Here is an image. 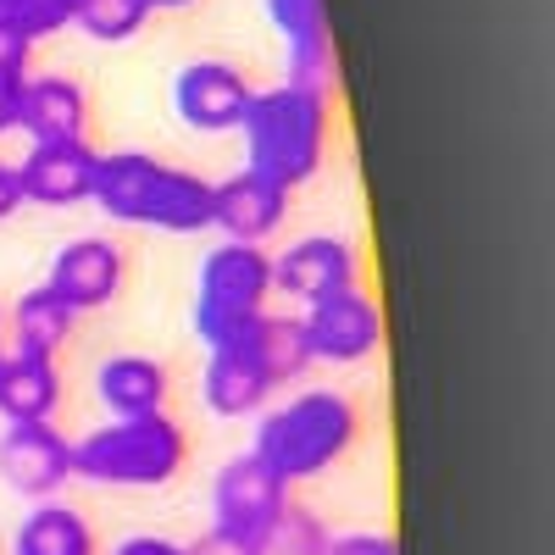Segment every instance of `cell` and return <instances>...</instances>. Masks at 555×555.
<instances>
[{
    "instance_id": "cell-30",
    "label": "cell",
    "mask_w": 555,
    "mask_h": 555,
    "mask_svg": "<svg viewBox=\"0 0 555 555\" xmlns=\"http://www.w3.org/2000/svg\"><path fill=\"white\" fill-rule=\"evenodd\" d=\"M17 128V89H0V133Z\"/></svg>"
},
{
    "instance_id": "cell-4",
    "label": "cell",
    "mask_w": 555,
    "mask_h": 555,
    "mask_svg": "<svg viewBox=\"0 0 555 555\" xmlns=\"http://www.w3.org/2000/svg\"><path fill=\"white\" fill-rule=\"evenodd\" d=\"M183 461H190V439L167 411L145 416H112L106 428L83 434L73 444V478L106 483V489H167Z\"/></svg>"
},
{
    "instance_id": "cell-6",
    "label": "cell",
    "mask_w": 555,
    "mask_h": 555,
    "mask_svg": "<svg viewBox=\"0 0 555 555\" xmlns=\"http://www.w3.org/2000/svg\"><path fill=\"white\" fill-rule=\"evenodd\" d=\"M300 328H306L311 361L356 366V361H366V356L384 345V311L373 306V295L345 289V295H328V300L306 306Z\"/></svg>"
},
{
    "instance_id": "cell-16",
    "label": "cell",
    "mask_w": 555,
    "mask_h": 555,
    "mask_svg": "<svg viewBox=\"0 0 555 555\" xmlns=\"http://www.w3.org/2000/svg\"><path fill=\"white\" fill-rule=\"evenodd\" d=\"M89 122V95L73 78H23L17 83V128L44 145V139H83Z\"/></svg>"
},
{
    "instance_id": "cell-17",
    "label": "cell",
    "mask_w": 555,
    "mask_h": 555,
    "mask_svg": "<svg viewBox=\"0 0 555 555\" xmlns=\"http://www.w3.org/2000/svg\"><path fill=\"white\" fill-rule=\"evenodd\" d=\"M56 405H62L56 356H39V350L0 356V416L7 423H51Z\"/></svg>"
},
{
    "instance_id": "cell-2",
    "label": "cell",
    "mask_w": 555,
    "mask_h": 555,
    "mask_svg": "<svg viewBox=\"0 0 555 555\" xmlns=\"http://www.w3.org/2000/svg\"><path fill=\"white\" fill-rule=\"evenodd\" d=\"M89 206H101L112 222L156 228V234H201L211 228V183L145 151H112L95 167Z\"/></svg>"
},
{
    "instance_id": "cell-11",
    "label": "cell",
    "mask_w": 555,
    "mask_h": 555,
    "mask_svg": "<svg viewBox=\"0 0 555 555\" xmlns=\"http://www.w3.org/2000/svg\"><path fill=\"white\" fill-rule=\"evenodd\" d=\"M122 278H128V256L117 240H101V234H83V240H67L56 256H51V284L73 311H101L122 295Z\"/></svg>"
},
{
    "instance_id": "cell-7",
    "label": "cell",
    "mask_w": 555,
    "mask_h": 555,
    "mask_svg": "<svg viewBox=\"0 0 555 555\" xmlns=\"http://www.w3.org/2000/svg\"><path fill=\"white\" fill-rule=\"evenodd\" d=\"M95 167H101V151H89L83 139H44V145H28V156L12 172L28 206L67 211V206H89Z\"/></svg>"
},
{
    "instance_id": "cell-25",
    "label": "cell",
    "mask_w": 555,
    "mask_h": 555,
    "mask_svg": "<svg viewBox=\"0 0 555 555\" xmlns=\"http://www.w3.org/2000/svg\"><path fill=\"white\" fill-rule=\"evenodd\" d=\"M28 67H34V39L12 17H0V89H17Z\"/></svg>"
},
{
    "instance_id": "cell-18",
    "label": "cell",
    "mask_w": 555,
    "mask_h": 555,
    "mask_svg": "<svg viewBox=\"0 0 555 555\" xmlns=\"http://www.w3.org/2000/svg\"><path fill=\"white\" fill-rule=\"evenodd\" d=\"M167 366L151 356H112L95 366V400L106 405V416H145V411H167Z\"/></svg>"
},
{
    "instance_id": "cell-8",
    "label": "cell",
    "mask_w": 555,
    "mask_h": 555,
    "mask_svg": "<svg viewBox=\"0 0 555 555\" xmlns=\"http://www.w3.org/2000/svg\"><path fill=\"white\" fill-rule=\"evenodd\" d=\"M73 478V444L56 423H7L0 434V483L23 500H56Z\"/></svg>"
},
{
    "instance_id": "cell-3",
    "label": "cell",
    "mask_w": 555,
    "mask_h": 555,
    "mask_svg": "<svg viewBox=\"0 0 555 555\" xmlns=\"http://www.w3.org/2000/svg\"><path fill=\"white\" fill-rule=\"evenodd\" d=\"M356 434H361V411H356L350 395H339V389H306V395H295L284 405L261 411L250 455L289 489V483L322 478L334 461H345Z\"/></svg>"
},
{
    "instance_id": "cell-13",
    "label": "cell",
    "mask_w": 555,
    "mask_h": 555,
    "mask_svg": "<svg viewBox=\"0 0 555 555\" xmlns=\"http://www.w3.org/2000/svg\"><path fill=\"white\" fill-rule=\"evenodd\" d=\"M289 217V190L272 183L250 167H240L234 178L211 183V228H222L228 240L240 245H261L267 234H278Z\"/></svg>"
},
{
    "instance_id": "cell-15",
    "label": "cell",
    "mask_w": 555,
    "mask_h": 555,
    "mask_svg": "<svg viewBox=\"0 0 555 555\" xmlns=\"http://www.w3.org/2000/svg\"><path fill=\"white\" fill-rule=\"evenodd\" d=\"M272 373L245 350V345H217L206 350V373H201V400L211 416H261L272 400Z\"/></svg>"
},
{
    "instance_id": "cell-9",
    "label": "cell",
    "mask_w": 555,
    "mask_h": 555,
    "mask_svg": "<svg viewBox=\"0 0 555 555\" xmlns=\"http://www.w3.org/2000/svg\"><path fill=\"white\" fill-rule=\"evenodd\" d=\"M284 505H289V489L278 483V478L261 467V461L245 450V455H234V461H228V467L217 473V489H211L217 522H211V528L261 544L267 528H272V517L284 512Z\"/></svg>"
},
{
    "instance_id": "cell-12",
    "label": "cell",
    "mask_w": 555,
    "mask_h": 555,
    "mask_svg": "<svg viewBox=\"0 0 555 555\" xmlns=\"http://www.w3.org/2000/svg\"><path fill=\"white\" fill-rule=\"evenodd\" d=\"M272 289L295 295L300 306H317L328 295L356 289V250H350V240H339V234L295 240L284 256L272 261Z\"/></svg>"
},
{
    "instance_id": "cell-27",
    "label": "cell",
    "mask_w": 555,
    "mask_h": 555,
    "mask_svg": "<svg viewBox=\"0 0 555 555\" xmlns=\"http://www.w3.org/2000/svg\"><path fill=\"white\" fill-rule=\"evenodd\" d=\"M183 555H261V544H250V539H234V533L211 528V533H201L195 544H183Z\"/></svg>"
},
{
    "instance_id": "cell-28",
    "label": "cell",
    "mask_w": 555,
    "mask_h": 555,
    "mask_svg": "<svg viewBox=\"0 0 555 555\" xmlns=\"http://www.w3.org/2000/svg\"><path fill=\"white\" fill-rule=\"evenodd\" d=\"M112 555H183V544H172V539H162V533H133V539H122Z\"/></svg>"
},
{
    "instance_id": "cell-5",
    "label": "cell",
    "mask_w": 555,
    "mask_h": 555,
    "mask_svg": "<svg viewBox=\"0 0 555 555\" xmlns=\"http://www.w3.org/2000/svg\"><path fill=\"white\" fill-rule=\"evenodd\" d=\"M272 295V256L261 245L222 240L195 278V334L206 350L228 345L256 311H267Z\"/></svg>"
},
{
    "instance_id": "cell-19",
    "label": "cell",
    "mask_w": 555,
    "mask_h": 555,
    "mask_svg": "<svg viewBox=\"0 0 555 555\" xmlns=\"http://www.w3.org/2000/svg\"><path fill=\"white\" fill-rule=\"evenodd\" d=\"M12 555H101L95 528L62 500H39L12 533Z\"/></svg>"
},
{
    "instance_id": "cell-21",
    "label": "cell",
    "mask_w": 555,
    "mask_h": 555,
    "mask_svg": "<svg viewBox=\"0 0 555 555\" xmlns=\"http://www.w3.org/2000/svg\"><path fill=\"white\" fill-rule=\"evenodd\" d=\"M73 322L78 311L51 289V284H39L28 289L17 306H12V334H17V350H39V356H56L67 339H73Z\"/></svg>"
},
{
    "instance_id": "cell-33",
    "label": "cell",
    "mask_w": 555,
    "mask_h": 555,
    "mask_svg": "<svg viewBox=\"0 0 555 555\" xmlns=\"http://www.w3.org/2000/svg\"><path fill=\"white\" fill-rule=\"evenodd\" d=\"M0 7H7V0H0Z\"/></svg>"
},
{
    "instance_id": "cell-10",
    "label": "cell",
    "mask_w": 555,
    "mask_h": 555,
    "mask_svg": "<svg viewBox=\"0 0 555 555\" xmlns=\"http://www.w3.org/2000/svg\"><path fill=\"white\" fill-rule=\"evenodd\" d=\"M250 78L234 62H190L172 78V106L195 133H234L250 106Z\"/></svg>"
},
{
    "instance_id": "cell-1",
    "label": "cell",
    "mask_w": 555,
    "mask_h": 555,
    "mask_svg": "<svg viewBox=\"0 0 555 555\" xmlns=\"http://www.w3.org/2000/svg\"><path fill=\"white\" fill-rule=\"evenodd\" d=\"M328 89H306V83H272L256 89L245 106V167L284 183L295 195L300 183H311L322 172V156H328Z\"/></svg>"
},
{
    "instance_id": "cell-20",
    "label": "cell",
    "mask_w": 555,
    "mask_h": 555,
    "mask_svg": "<svg viewBox=\"0 0 555 555\" xmlns=\"http://www.w3.org/2000/svg\"><path fill=\"white\" fill-rule=\"evenodd\" d=\"M228 345H245L272 373V384H295L306 366H311V345H306L300 317H267V311H256Z\"/></svg>"
},
{
    "instance_id": "cell-14",
    "label": "cell",
    "mask_w": 555,
    "mask_h": 555,
    "mask_svg": "<svg viewBox=\"0 0 555 555\" xmlns=\"http://www.w3.org/2000/svg\"><path fill=\"white\" fill-rule=\"evenodd\" d=\"M267 17L289 51V83L328 89L334 83V39L322 0H267Z\"/></svg>"
},
{
    "instance_id": "cell-31",
    "label": "cell",
    "mask_w": 555,
    "mask_h": 555,
    "mask_svg": "<svg viewBox=\"0 0 555 555\" xmlns=\"http://www.w3.org/2000/svg\"><path fill=\"white\" fill-rule=\"evenodd\" d=\"M183 7H195V0H151V12H183Z\"/></svg>"
},
{
    "instance_id": "cell-26",
    "label": "cell",
    "mask_w": 555,
    "mask_h": 555,
    "mask_svg": "<svg viewBox=\"0 0 555 555\" xmlns=\"http://www.w3.org/2000/svg\"><path fill=\"white\" fill-rule=\"evenodd\" d=\"M322 555H400V544L389 533H345V539H328Z\"/></svg>"
},
{
    "instance_id": "cell-22",
    "label": "cell",
    "mask_w": 555,
    "mask_h": 555,
    "mask_svg": "<svg viewBox=\"0 0 555 555\" xmlns=\"http://www.w3.org/2000/svg\"><path fill=\"white\" fill-rule=\"evenodd\" d=\"M151 23V0H83L73 28H83L95 44H128Z\"/></svg>"
},
{
    "instance_id": "cell-32",
    "label": "cell",
    "mask_w": 555,
    "mask_h": 555,
    "mask_svg": "<svg viewBox=\"0 0 555 555\" xmlns=\"http://www.w3.org/2000/svg\"><path fill=\"white\" fill-rule=\"evenodd\" d=\"M0 328H7V311H0Z\"/></svg>"
},
{
    "instance_id": "cell-23",
    "label": "cell",
    "mask_w": 555,
    "mask_h": 555,
    "mask_svg": "<svg viewBox=\"0 0 555 555\" xmlns=\"http://www.w3.org/2000/svg\"><path fill=\"white\" fill-rule=\"evenodd\" d=\"M328 528H322V517L311 512V505H284V512L272 517L267 539H261V555H322L328 550Z\"/></svg>"
},
{
    "instance_id": "cell-24",
    "label": "cell",
    "mask_w": 555,
    "mask_h": 555,
    "mask_svg": "<svg viewBox=\"0 0 555 555\" xmlns=\"http://www.w3.org/2000/svg\"><path fill=\"white\" fill-rule=\"evenodd\" d=\"M78 7H83V0H7V7H0V17H12V23L39 44V39H51V34L73 28Z\"/></svg>"
},
{
    "instance_id": "cell-29",
    "label": "cell",
    "mask_w": 555,
    "mask_h": 555,
    "mask_svg": "<svg viewBox=\"0 0 555 555\" xmlns=\"http://www.w3.org/2000/svg\"><path fill=\"white\" fill-rule=\"evenodd\" d=\"M17 206H23V190H17V172L0 162V222L7 217H17Z\"/></svg>"
}]
</instances>
